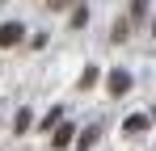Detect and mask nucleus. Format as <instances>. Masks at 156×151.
<instances>
[{
    "instance_id": "f257e3e1",
    "label": "nucleus",
    "mask_w": 156,
    "mask_h": 151,
    "mask_svg": "<svg viewBox=\"0 0 156 151\" xmlns=\"http://www.w3.org/2000/svg\"><path fill=\"white\" fill-rule=\"evenodd\" d=\"M105 88H110L114 97H122V92H127V88H131V76L122 72V67H114V72L105 76Z\"/></svg>"
},
{
    "instance_id": "f03ea898",
    "label": "nucleus",
    "mask_w": 156,
    "mask_h": 151,
    "mask_svg": "<svg viewBox=\"0 0 156 151\" xmlns=\"http://www.w3.org/2000/svg\"><path fill=\"white\" fill-rule=\"evenodd\" d=\"M21 34H26V29H21L17 21H4V25H0V46H17Z\"/></svg>"
},
{
    "instance_id": "7ed1b4c3",
    "label": "nucleus",
    "mask_w": 156,
    "mask_h": 151,
    "mask_svg": "<svg viewBox=\"0 0 156 151\" xmlns=\"http://www.w3.org/2000/svg\"><path fill=\"white\" fill-rule=\"evenodd\" d=\"M72 139H76V130H72V126H55V134H51V147H68Z\"/></svg>"
},
{
    "instance_id": "20e7f679",
    "label": "nucleus",
    "mask_w": 156,
    "mask_h": 151,
    "mask_svg": "<svg viewBox=\"0 0 156 151\" xmlns=\"http://www.w3.org/2000/svg\"><path fill=\"white\" fill-rule=\"evenodd\" d=\"M122 130H127V134H139V130H148V118H144V113H131L127 122H122Z\"/></svg>"
},
{
    "instance_id": "39448f33",
    "label": "nucleus",
    "mask_w": 156,
    "mask_h": 151,
    "mask_svg": "<svg viewBox=\"0 0 156 151\" xmlns=\"http://www.w3.org/2000/svg\"><path fill=\"white\" fill-rule=\"evenodd\" d=\"M97 139H101V130H97V126H89V130H84V134L76 139V147H80V151H89L93 143H97Z\"/></svg>"
},
{
    "instance_id": "423d86ee",
    "label": "nucleus",
    "mask_w": 156,
    "mask_h": 151,
    "mask_svg": "<svg viewBox=\"0 0 156 151\" xmlns=\"http://www.w3.org/2000/svg\"><path fill=\"white\" fill-rule=\"evenodd\" d=\"M127 34H131L127 21H114V29H110V38H114V42H127Z\"/></svg>"
},
{
    "instance_id": "0eeeda50",
    "label": "nucleus",
    "mask_w": 156,
    "mask_h": 151,
    "mask_svg": "<svg viewBox=\"0 0 156 151\" xmlns=\"http://www.w3.org/2000/svg\"><path fill=\"white\" fill-rule=\"evenodd\" d=\"M13 130L21 134V130H30V109H17V122H13Z\"/></svg>"
},
{
    "instance_id": "6e6552de",
    "label": "nucleus",
    "mask_w": 156,
    "mask_h": 151,
    "mask_svg": "<svg viewBox=\"0 0 156 151\" xmlns=\"http://www.w3.org/2000/svg\"><path fill=\"white\" fill-rule=\"evenodd\" d=\"M97 84V67H84V76H80V88H93Z\"/></svg>"
},
{
    "instance_id": "1a4fd4ad",
    "label": "nucleus",
    "mask_w": 156,
    "mask_h": 151,
    "mask_svg": "<svg viewBox=\"0 0 156 151\" xmlns=\"http://www.w3.org/2000/svg\"><path fill=\"white\" fill-rule=\"evenodd\" d=\"M59 118H63V113H59V109H51V113H47V118H42V130H47V134H51V126L59 122Z\"/></svg>"
},
{
    "instance_id": "9d476101",
    "label": "nucleus",
    "mask_w": 156,
    "mask_h": 151,
    "mask_svg": "<svg viewBox=\"0 0 156 151\" xmlns=\"http://www.w3.org/2000/svg\"><path fill=\"white\" fill-rule=\"evenodd\" d=\"M72 25H76V29H80V25H89V8H76V13H72Z\"/></svg>"
}]
</instances>
